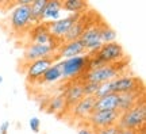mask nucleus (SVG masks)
I'll return each mask as SVG.
<instances>
[{
  "instance_id": "obj_32",
  "label": "nucleus",
  "mask_w": 146,
  "mask_h": 134,
  "mask_svg": "<svg viewBox=\"0 0 146 134\" xmlns=\"http://www.w3.org/2000/svg\"><path fill=\"white\" fill-rule=\"evenodd\" d=\"M3 83V76H0V84Z\"/></svg>"
},
{
  "instance_id": "obj_21",
  "label": "nucleus",
  "mask_w": 146,
  "mask_h": 134,
  "mask_svg": "<svg viewBox=\"0 0 146 134\" xmlns=\"http://www.w3.org/2000/svg\"><path fill=\"white\" fill-rule=\"evenodd\" d=\"M47 0H34L30 4V11H31V19L35 23L41 25L42 22V15H43V11L46 7Z\"/></svg>"
},
{
  "instance_id": "obj_30",
  "label": "nucleus",
  "mask_w": 146,
  "mask_h": 134,
  "mask_svg": "<svg viewBox=\"0 0 146 134\" xmlns=\"http://www.w3.org/2000/svg\"><path fill=\"white\" fill-rule=\"evenodd\" d=\"M116 134H139L137 130H129V129H118Z\"/></svg>"
},
{
  "instance_id": "obj_15",
  "label": "nucleus",
  "mask_w": 146,
  "mask_h": 134,
  "mask_svg": "<svg viewBox=\"0 0 146 134\" xmlns=\"http://www.w3.org/2000/svg\"><path fill=\"white\" fill-rule=\"evenodd\" d=\"M31 38L34 43H41V45H56L57 43L56 38L47 30L46 23H42V25H38L36 27H34Z\"/></svg>"
},
{
  "instance_id": "obj_20",
  "label": "nucleus",
  "mask_w": 146,
  "mask_h": 134,
  "mask_svg": "<svg viewBox=\"0 0 146 134\" xmlns=\"http://www.w3.org/2000/svg\"><path fill=\"white\" fill-rule=\"evenodd\" d=\"M62 76H61V68H60V64L54 62L52 67L47 68V71L43 73V76L41 77L39 81L41 83H56L58 80H61Z\"/></svg>"
},
{
  "instance_id": "obj_22",
  "label": "nucleus",
  "mask_w": 146,
  "mask_h": 134,
  "mask_svg": "<svg viewBox=\"0 0 146 134\" xmlns=\"http://www.w3.org/2000/svg\"><path fill=\"white\" fill-rule=\"evenodd\" d=\"M87 1L83 0H66L62 1V10H66L70 14H81L84 8H87Z\"/></svg>"
},
{
  "instance_id": "obj_19",
  "label": "nucleus",
  "mask_w": 146,
  "mask_h": 134,
  "mask_svg": "<svg viewBox=\"0 0 146 134\" xmlns=\"http://www.w3.org/2000/svg\"><path fill=\"white\" fill-rule=\"evenodd\" d=\"M87 29V25H85V22H83L80 18H78L77 21L74 22L72 25V27L68 30V33L65 34V37L62 38V41L65 42H72V41H77L81 38L83 35V33Z\"/></svg>"
},
{
  "instance_id": "obj_13",
  "label": "nucleus",
  "mask_w": 146,
  "mask_h": 134,
  "mask_svg": "<svg viewBox=\"0 0 146 134\" xmlns=\"http://www.w3.org/2000/svg\"><path fill=\"white\" fill-rule=\"evenodd\" d=\"M85 49H84L83 43L80 42V39L72 42H65L62 46L58 50V57L62 60H68V58H73L77 56H84L85 54Z\"/></svg>"
},
{
  "instance_id": "obj_12",
  "label": "nucleus",
  "mask_w": 146,
  "mask_h": 134,
  "mask_svg": "<svg viewBox=\"0 0 146 134\" xmlns=\"http://www.w3.org/2000/svg\"><path fill=\"white\" fill-rule=\"evenodd\" d=\"M95 102H96L95 96H84L81 100H78L74 106L70 107V111L77 118H88L89 115L94 113Z\"/></svg>"
},
{
  "instance_id": "obj_28",
  "label": "nucleus",
  "mask_w": 146,
  "mask_h": 134,
  "mask_svg": "<svg viewBox=\"0 0 146 134\" xmlns=\"http://www.w3.org/2000/svg\"><path fill=\"white\" fill-rule=\"evenodd\" d=\"M116 131H118V126H110V127L96 130L95 134H116Z\"/></svg>"
},
{
  "instance_id": "obj_18",
  "label": "nucleus",
  "mask_w": 146,
  "mask_h": 134,
  "mask_svg": "<svg viewBox=\"0 0 146 134\" xmlns=\"http://www.w3.org/2000/svg\"><path fill=\"white\" fill-rule=\"evenodd\" d=\"M61 11H62V1L60 0H47L42 21H58L61 19Z\"/></svg>"
},
{
  "instance_id": "obj_10",
  "label": "nucleus",
  "mask_w": 146,
  "mask_h": 134,
  "mask_svg": "<svg viewBox=\"0 0 146 134\" xmlns=\"http://www.w3.org/2000/svg\"><path fill=\"white\" fill-rule=\"evenodd\" d=\"M54 62H57V57H47V58H42V60H36V61L29 62L27 67V80L29 81H36L41 80L43 73L47 71V68L52 67Z\"/></svg>"
},
{
  "instance_id": "obj_26",
  "label": "nucleus",
  "mask_w": 146,
  "mask_h": 134,
  "mask_svg": "<svg viewBox=\"0 0 146 134\" xmlns=\"http://www.w3.org/2000/svg\"><path fill=\"white\" fill-rule=\"evenodd\" d=\"M110 93H114V89H112V80H111V81H107V83L100 84L99 91H98V93L95 95V98L99 99V98H102V96L110 95Z\"/></svg>"
},
{
  "instance_id": "obj_2",
  "label": "nucleus",
  "mask_w": 146,
  "mask_h": 134,
  "mask_svg": "<svg viewBox=\"0 0 146 134\" xmlns=\"http://www.w3.org/2000/svg\"><path fill=\"white\" fill-rule=\"evenodd\" d=\"M122 62H115V64H107L104 67L94 69V71H88L85 73L84 81H91L96 83V84H103V83L111 81L120 76L122 72Z\"/></svg>"
},
{
  "instance_id": "obj_16",
  "label": "nucleus",
  "mask_w": 146,
  "mask_h": 134,
  "mask_svg": "<svg viewBox=\"0 0 146 134\" xmlns=\"http://www.w3.org/2000/svg\"><path fill=\"white\" fill-rule=\"evenodd\" d=\"M139 98H141V91H133V92L119 95V104H118V110L116 111L119 114H123L126 111L131 110L134 106L139 103Z\"/></svg>"
},
{
  "instance_id": "obj_25",
  "label": "nucleus",
  "mask_w": 146,
  "mask_h": 134,
  "mask_svg": "<svg viewBox=\"0 0 146 134\" xmlns=\"http://www.w3.org/2000/svg\"><path fill=\"white\" fill-rule=\"evenodd\" d=\"M83 84V92L84 96H95L98 91H99L100 84H96V83H91V81H84Z\"/></svg>"
},
{
  "instance_id": "obj_6",
  "label": "nucleus",
  "mask_w": 146,
  "mask_h": 134,
  "mask_svg": "<svg viewBox=\"0 0 146 134\" xmlns=\"http://www.w3.org/2000/svg\"><path fill=\"white\" fill-rule=\"evenodd\" d=\"M81 14H70V15L65 16V18H61L58 21H54V22H46L47 25V30L49 33L52 34L56 39H62L65 34L68 33V30L72 27V25L74 22L77 21L80 18Z\"/></svg>"
},
{
  "instance_id": "obj_9",
  "label": "nucleus",
  "mask_w": 146,
  "mask_h": 134,
  "mask_svg": "<svg viewBox=\"0 0 146 134\" xmlns=\"http://www.w3.org/2000/svg\"><path fill=\"white\" fill-rule=\"evenodd\" d=\"M112 89H114V93H118V95L139 91L142 89V81L141 79L135 76H118L112 80Z\"/></svg>"
},
{
  "instance_id": "obj_1",
  "label": "nucleus",
  "mask_w": 146,
  "mask_h": 134,
  "mask_svg": "<svg viewBox=\"0 0 146 134\" xmlns=\"http://www.w3.org/2000/svg\"><path fill=\"white\" fill-rule=\"evenodd\" d=\"M146 121V107L145 102L142 100L134 107L120 114L118 121V129H129V130H139L143 127Z\"/></svg>"
},
{
  "instance_id": "obj_29",
  "label": "nucleus",
  "mask_w": 146,
  "mask_h": 134,
  "mask_svg": "<svg viewBox=\"0 0 146 134\" xmlns=\"http://www.w3.org/2000/svg\"><path fill=\"white\" fill-rule=\"evenodd\" d=\"M8 129H10V122L5 121V122H3L1 126H0V134H7L8 133Z\"/></svg>"
},
{
  "instance_id": "obj_14",
  "label": "nucleus",
  "mask_w": 146,
  "mask_h": 134,
  "mask_svg": "<svg viewBox=\"0 0 146 134\" xmlns=\"http://www.w3.org/2000/svg\"><path fill=\"white\" fill-rule=\"evenodd\" d=\"M118 104H119V95L118 93H110V95L96 99L94 111H116Z\"/></svg>"
},
{
  "instance_id": "obj_27",
  "label": "nucleus",
  "mask_w": 146,
  "mask_h": 134,
  "mask_svg": "<svg viewBox=\"0 0 146 134\" xmlns=\"http://www.w3.org/2000/svg\"><path fill=\"white\" fill-rule=\"evenodd\" d=\"M29 125H30V129H31L34 133H38L39 129H41V121L36 118V117H33V118L29 121Z\"/></svg>"
},
{
  "instance_id": "obj_4",
  "label": "nucleus",
  "mask_w": 146,
  "mask_h": 134,
  "mask_svg": "<svg viewBox=\"0 0 146 134\" xmlns=\"http://www.w3.org/2000/svg\"><path fill=\"white\" fill-rule=\"evenodd\" d=\"M120 114L118 111H94L89 115L88 123L94 130H100L110 126H118Z\"/></svg>"
},
{
  "instance_id": "obj_7",
  "label": "nucleus",
  "mask_w": 146,
  "mask_h": 134,
  "mask_svg": "<svg viewBox=\"0 0 146 134\" xmlns=\"http://www.w3.org/2000/svg\"><path fill=\"white\" fill-rule=\"evenodd\" d=\"M60 43L56 45H41V43H31L26 47L23 58L29 62L36 61V60H42V58H47V57H53V53L56 52Z\"/></svg>"
},
{
  "instance_id": "obj_8",
  "label": "nucleus",
  "mask_w": 146,
  "mask_h": 134,
  "mask_svg": "<svg viewBox=\"0 0 146 134\" xmlns=\"http://www.w3.org/2000/svg\"><path fill=\"white\" fill-rule=\"evenodd\" d=\"M80 42L83 43L85 52L96 53L103 45L102 37H100V26H89L85 29L83 35L80 38Z\"/></svg>"
},
{
  "instance_id": "obj_17",
  "label": "nucleus",
  "mask_w": 146,
  "mask_h": 134,
  "mask_svg": "<svg viewBox=\"0 0 146 134\" xmlns=\"http://www.w3.org/2000/svg\"><path fill=\"white\" fill-rule=\"evenodd\" d=\"M64 99H65V104L66 107H72L77 103L78 100H81L84 98V92H83V84L81 83H73L70 84L65 92H64Z\"/></svg>"
},
{
  "instance_id": "obj_11",
  "label": "nucleus",
  "mask_w": 146,
  "mask_h": 134,
  "mask_svg": "<svg viewBox=\"0 0 146 134\" xmlns=\"http://www.w3.org/2000/svg\"><path fill=\"white\" fill-rule=\"evenodd\" d=\"M33 23L30 5H16L11 14V26L16 31L23 30Z\"/></svg>"
},
{
  "instance_id": "obj_23",
  "label": "nucleus",
  "mask_w": 146,
  "mask_h": 134,
  "mask_svg": "<svg viewBox=\"0 0 146 134\" xmlns=\"http://www.w3.org/2000/svg\"><path fill=\"white\" fill-rule=\"evenodd\" d=\"M100 37H102V42L103 43H111V42H116V31L110 27L108 25L103 23L100 26Z\"/></svg>"
},
{
  "instance_id": "obj_31",
  "label": "nucleus",
  "mask_w": 146,
  "mask_h": 134,
  "mask_svg": "<svg viewBox=\"0 0 146 134\" xmlns=\"http://www.w3.org/2000/svg\"><path fill=\"white\" fill-rule=\"evenodd\" d=\"M77 134H92V131H91L89 127H81V129L78 130Z\"/></svg>"
},
{
  "instance_id": "obj_5",
  "label": "nucleus",
  "mask_w": 146,
  "mask_h": 134,
  "mask_svg": "<svg viewBox=\"0 0 146 134\" xmlns=\"http://www.w3.org/2000/svg\"><path fill=\"white\" fill-rule=\"evenodd\" d=\"M96 56L104 64H115V62H120L122 58H125V50L118 42L103 43L96 52Z\"/></svg>"
},
{
  "instance_id": "obj_24",
  "label": "nucleus",
  "mask_w": 146,
  "mask_h": 134,
  "mask_svg": "<svg viewBox=\"0 0 146 134\" xmlns=\"http://www.w3.org/2000/svg\"><path fill=\"white\" fill-rule=\"evenodd\" d=\"M66 107V104H65V99H64L62 95H58V96H54V98L50 100V103L47 106L49 108V113H53V114H58L64 111Z\"/></svg>"
},
{
  "instance_id": "obj_3",
  "label": "nucleus",
  "mask_w": 146,
  "mask_h": 134,
  "mask_svg": "<svg viewBox=\"0 0 146 134\" xmlns=\"http://www.w3.org/2000/svg\"><path fill=\"white\" fill-rule=\"evenodd\" d=\"M89 54H84V56H77L68 60H61L58 61L60 68H61V76L62 79H73L81 75L85 71L87 73V65H88Z\"/></svg>"
}]
</instances>
